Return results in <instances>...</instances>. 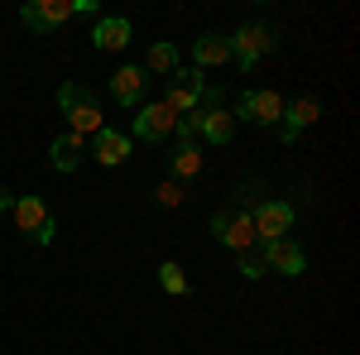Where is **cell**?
Returning <instances> with one entry per match:
<instances>
[{
    "instance_id": "obj_1",
    "label": "cell",
    "mask_w": 360,
    "mask_h": 355,
    "mask_svg": "<svg viewBox=\"0 0 360 355\" xmlns=\"http://www.w3.org/2000/svg\"><path fill=\"white\" fill-rule=\"evenodd\" d=\"M58 110L68 115V130H77V135H96L101 130V106H96V96L82 82L58 86Z\"/></svg>"
},
{
    "instance_id": "obj_2",
    "label": "cell",
    "mask_w": 360,
    "mask_h": 355,
    "mask_svg": "<svg viewBox=\"0 0 360 355\" xmlns=\"http://www.w3.org/2000/svg\"><path fill=\"white\" fill-rule=\"evenodd\" d=\"M274 29L269 25H240L236 34H231V63L240 67V72H255V63L274 49Z\"/></svg>"
},
{
    "instance_id": "obj_3",
    "label": "cell",
    "mask_w": 360,
    "mask_h": 355,
    "mask_svg": "<svg viewBox=\"0 0 360 355\" xmlns=\"http://www.w3.org/2000/svg\"><path fill=\"white\" fill-rule=\"evenodd\" d=\"M250 226H255V240H259V245L288 240V231H293V202H283V197L259 202V207L250 212Z\"/></svg>"
},
{
    "instance_id": "obj_4",
    "label": "cell",
    "mask_w": 360,
    "mask_h": 355,
    "mask_svg": "<svg viewBox=\"0 0 360 355\" xmlns=\"http://www.w3.org/2000/svg\"><path fill=\"white\" fill-rule=\"evenodd\" d=\"M202 96H207V77H202L197 67H178V72L168 77L164 106L173 110V115H193V110H202Z\"/></svg>"
},
{
    "instance_id": "obj_5",
    "label": "cell",
    "mask_w": 360,
    "mask_h": 355,
    "mask_svg": "<svg viewBox=\"0 0 360 355\" xmlns=\"http://www.w3.org/2000/svg\"><path fill=\"white\" fill-rule=\"evenodd\" d=\"M10 217H15V226L25 231L34 245H49V240H53V231H58V221L49 217V207H44L39 197H15Z\"/></svg>"
},
{
    "instance_id": "obj_6",
    "label": "cell",
    "mask_w": 360,
    "mask_h": 355,
    "mask_svg": "<svg viewBox=\"0 0 360 355\" xmlns=\"http://www.w3.org/2000/svg\"><path fill=\"white\" fill-rule=\"evenodd\" d=\"M231 120H250V125H278L283 120V96L278 91H240Z\"/></svg>"
},
{
    "instance_id": "obj_7",
    "label": "cell",
    "mask_w": 360,
    "mask_h": 355,
    "mask_svg": "<svg viewBox=\"0 0 360 355\" xmlns=\"http://www.w3.org/2000/svg\"><path fill=\"white\" fill-rule=\"evenodd\" d=\"M178 130V115L164 106V101H144L135 115V130H130V139H144V144H164L168 135Z\"/></svg>"
},
{
    "instance_id": "obj_8",
    "label": "cell",
    "mask_w": 360,
    "mask_h": 355,
    "mask_svg": "<svg viewBox=\"0 0 360 355\" xmlns=\"http://www.w3.org/2000/svg\"><path fill=\"white\" fill-rule=\"evenodd\" d=\"M322 120V101L317 96H298V101H283V120H278V139L283 144H298L307 125Z\"/></svg>"
},
{
    "instance_id": "obj_9",
    "label": "cell",
    "mask_w": 360,
    "mask_h": 355,
    "mask_svg": "<svg viewBox=\"0 0 360 355\" xmlns=\"http://www.w3.org/2000/svg\"><path fill=\"white\" fill-rule=\"evenodd\" d=\"M77 10H72V0H29L25 10H20V20H25V29H34V34H49V29H63L68 20H72Z\"/></svg>"
},
{
    "instance_id": "obj_10",
    "label": "cell",
    "mask_w": 360,
    "mask_h": 355,
    "mask_svg": "<svg viewBox=\"0 0 360 355\" xmlns=\"http://www.w3.org/2000/svg\"><path fill=\"white\" fill-rule=\"evenodd\" d=\"M130 144H135L130 135H120V130H111V125H101V130L91 135V144H86V159H96L101 168H120L125 159H130Z\"/></svg>"
},
{
    "instance_id": "obj_11",
    "label": "cell",
    "mask_w": 360,
    "mask_h": 355,
    "mask_svg": "<svg viewBox=\"0 0 360 355\" xmlns=\"http://www.w3.org/2000/svg\"><path fill=\"white\" fill-rule=\"evenodd\" d=\"M86 159V135H77V130H58L53 144H49V164L58 168V173H77Z\"/></svg>"
},
{
    "instance_id": "obj_12",
    "label": "cell",
    "mask_w": 360,
    "mask_h": 355,
    "mask_svg": "<svg viewBox=\"0 0 360 355\" xmlns=\"http://www.w3.org/2000/svg\"><path fill=\"white\" fill-rule=\"evenodd\" d=\"M259 259H264V269H278V273H288V278H298L307 269V254L298 240H269V245L259 250Z\"/></svg>"
},
{
    "instance_id": "obj_13",
    "label": "cell",
    "mask_w": 360,
    "mask_h": 355,
    "mask_svg": "<svg viewBox=\"0 0 360 355\" xmlns=\"http://www.w3.org/2000/svg\"><path fill=\"white\" fill-rule=\"evenodd\" d=\"M130 34H135V29H130L125 15H101V20L91 25V49H96V53H120V49L130 44Z\"/></svg>"
},
{
    "instance_id": "obj_14",
    "label": "cell",
    "mask_w": 360,
    "mask_h": 355,
    "mask_svg": "<svg viewBox=\"0 0 360 355\" xmlns=\"http://www.w3.org/2000/svg\"><path fill=\"white\" fill-rule=\"evenodd\" d=\"M193 135H202L207 144H231L236 135V120L226 106H212V110H193Z\"/></svg>"
},
{
    "instance_id": "obj_15",
    "label": "cell",
    "mask_w": 360,
    "mask_h": 355,
    "mask_svg": "<svg viewBox=\"0 0 360 355\" xmlns=\"http://www.w3.org/2000/svg\"><path fill=\"white\" fill-rule=\"evenodd\" d=\"M144 91H149V77H144L139 67H120V72L111 77V96L120 101V106H130V110L144 106Z\"/></svg>"
},
{
    "instance_id": "obj_16",
    "label": "cell",
    "mask_w": 360,
    "mask_h": 355,
    "mask_svg": "<svg viewBox=\"0 0 360 355\" xmlns=\"http://www.w3.org/2000/svg\"><path fill=\"white\" fill-rule=\"evenodd\" d=\"M202 173V149H197V139H178V149L168 154V178L173 183H188Z\"/></svg>"
},
{
    "instance_id": "obj_17",
    "label": "cell",
    "mask_w": 360,
    "mask_h": 355,
    "mask_svg": "<svg viewBox=\"0 0 360 355\" xmlns=\"http://www.w3.org/2000/svg\"><path fill=\"white\" fill-rule=\"evenodd\" d=\"M193 58H197V72H202V67L231 63V34H202V39L193 44Z\"/></svg>"
},
{
    "instance_id": "obj_18",
    "label": "cell",
    "mask_w": 360,
    "mask_h": 355,
    "mask_svg": "<svg viewBox=\"0 0 360 355\" xmlns=\"http://www.w3.org/2000/svg\"><path fill=\"white\" fill-rule=\"evenodd\" d=\"M221 245H231L236 254H240V250H255V226H250V212H231V217H226Z\"/></svg>"
},
{
    "instance_id": "obj_19",
    "label": "cell",
    "mask_w": 360,
    "mask_h": 355,
    "mask_svg": "<svg viewBox=\"0 0 360 355\" xmlns=\"http://www.w3.org/2000/svg\"><path fill=\"white\" fill-rule=\"evenodd\" d=\"M159 288H164L168 298H188L193 293V283H188V273L178 269V259H164L159 264Z\"/></svg>"
},
{
    "instance_id": "obj_20",
    "label": "cell",
    "mask_w": 360,
    "mask_h": 355,
    "mask_svg": "<svg viewBox=\"0 0 360 355\" xmlns=\"http://www.w3.org/2000/svg\"><path fill=\"white\" fill-rule=\"evenodd\" d=\"M144 67H149V72L173 77V72H178V49H173V44H154V49H149V58H144Z\"/></svg>"
},
{
    "instance_id": "obj_21",
    "label": "cell",
    "mask_w": 360,
    "mask_h": 355,
    "mask_svg": "<svg viewBox=\"0 0 360 355\" xmlns=\"http://www.w3.org/2000/svg\"><path fill=\"white\" fill-rule=\"evenodd\" d=\"M236 269H240V278H264V273H269L255 250H240V254H236Z\"/></svg>"
},
{
    "instance_id": "obj_22",
    "label": "cell",
    "mask_w": 360,
    "mask_h": 355,
    "mask_svg": "<svg viewBox=\"0 0 360 355\" xmlns=\"http://www.w3.org/2000/svg\"><path fill=\"white\" fill-rule=\"evenodd\" d=\"M154 202H159V207H178V202H183V183H173V178L159 183V188H154Z\"/></svg>"
},
{
    "instance_id": "obj_23",
    "label": "cell",
    "mask_w": 360,
    "mask_h": 355,
    "mask_svg": "<svg viewBox=\"0 0 360 355\" xmlns=\"http://www.w3.org/2000/svg\"><path fill=\"white\" fill-rule=\"evenodd\" d=\"M259 192H264V183H240V188H236V202H240V207H259V202H264Z\"/></svg>"
},
{
    "instance_id": "obj_24",
    "label": "cell",
    "mask_w": 360,
    "mask_h": 355,
    "mask_svg": "<svg viewBox=\"0 0 360 355\" xmlns=\"http://www.w3.org/2000/svg\"><path fill=\"white\" fill-rule=\"evenodd\" d=\"M10 207H15V197H10V192L0 188V212H10Z\"/></svg>"
}]
</instances>
